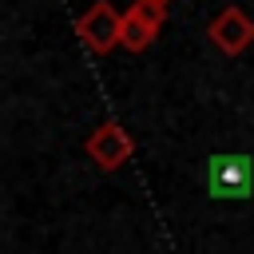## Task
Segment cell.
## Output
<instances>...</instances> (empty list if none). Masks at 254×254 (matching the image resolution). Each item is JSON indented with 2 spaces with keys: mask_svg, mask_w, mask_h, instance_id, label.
I'll list each match as a JSON object with an SVG mask.
<instances>
[{
  "mask_svg": "<svg viewBox=\"0 0 254 254\" xmlns=\"http://www.w3.org/2000/svg\"><path fill=\"white\" fill-rule=\"evenodd\" d=\"M119 28H123V12H115L111 0H95L87 12L75 16V36L91 56H107L119 48Z\"/></svg>",
  "mask_w": 254,
  "mask_h": 254,
  "instance_id": "6da1fadb",
  "label": "cell"
},
{
  "mask_svg": "<svg viewBox=\"0 0 254 254\" xmlns=\"http://www.w3.org/2000/svg\"><path fill=\"white\" fill-rule=\"evenodd\" d=\"M167 24V0H135L123 12V28H119V48L127 52H147L159 36V28Z\"/></svg>",
  "mask_w": 254,
  "mask_h": 254,
  "instance_id": "7a4b0ae2",
  "label": "cell"
},
{
  "mask_svg": "<svg viewBox=\"0 0 254 254\" xmlns=\"http://www.w3.org/2000/svg\"><path fill=\"white\" fill-rule=\"evenodd\" d=\"M206 36H210V44H214L222 56H242V52L254 44V20H250L238 4H230V8H222V12L210 20Z\"/></svg>",
  "mask_w": 254,
  "mask_h": 254,
  "instance_id": "277c9868",
  "label": "cell"
},
{
  "mask_svg": "<svg viewBox=\"0 0 254 254\" xmlns=\"http://www.w3.org/2000/svg\"><path fill=\"white\" fill-rule=\"evenodd\" d=\"M210 187L218 198H242L250 187V163L246 159H210Z\"/></svg>",
  "mask_w": 254,
  "mask_h": 254,
  "instance_id": "5b68a950",
  "label": "cell"
},
{
  "mask_svg": "<svg viewBox=\"0 0 254 254\" xmlns=\"http://www.w3.org/2000/svg\"><path fill=\"white\" fill-rule=\"evenodd\" d=\"M83 151H87V159H91L99 171H119V167L135 155V139H131V131H127L123 123L107 119V123H99V127L83 139Z\"/></svg>",
  "mask_w": 254,
  "mask_h": 254,
  "instance_id": "3957f363",
  "label": "cell"
}]
</instances>
